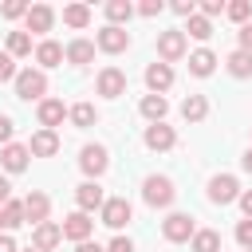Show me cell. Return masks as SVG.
I'll list each match as a JSON object with an SVG mask.
<instances>
[{
	"instance_id": "45",
	"label": "cell",
	"mask_w": 252,
	"mask_h": 252,
	"mask_svg": "<svg viewBox=\"0 0 252 252\" xmlns=\"http://www.w3.org/2000/svg\"><path fill=\"white\" fill-rule=\"evenodd\" d=\"M0 252H20V248H16V240H12L8 232H0Z\"/></svg>"
},
{
	"instance_id": "25",
	"label": "cell",
	"mask_w": 252,
	"mask_h": 252,
	"mask_svg": "<svg viewBox=\"0 0 252 252\" xmlns=\"http://www.w3.org/2000/svg\"><path fill=\"white\" fill-rule=\"evenodd\" d=\"M189 244H193V252H220V232H213V228H197Z\"/></svg>"
},
{
	"instance_id": "33",
	"label": "cell",
	"mask_w": 252,
	"mask_h": 252,
	"mask_svg": "<svg viewBox=\"0 0 252 252\" xmlns=\"http://www.w3.org/2000/svg\"><path fill=\"white\" fill-rule=\"evenodd\" d=\"M185 32H189L193 39H209V35H213V24H209L205 16H189V28H185Z\"/></svg>"
},
{
	"instance_id": "7",
	"label": "cell",
	"mask_w": 252,
	"mask_h": 252,
	"mask_svg": "<svg viewBox=\"0 0 252 252\" xmlns=\"http://www.w3.org/2000/svg\"><path fill=\"white\" fill-rule=\"evenodd\" d=\"M63 240H75V244H83V240H91V232H94V220H91V213H71V217H63Z\"/></svg>"
},
{
	"instance_id": "24",
	"label": "cell",
	"mask_w": 252,
	"mask_h": 252,
	"mask_svg": "<svg viewBox=\"0 0 252 252\" xmlns=\"http://www.w3.org/2000/svg\"><path fill=\"white\" fill-rule=\"evenodd\" d=\"M209 114V102H205V94H189L185 102H181V118L185 122H201Z\"/></svg>"
},
{
	"instance_id": "38",
	"label": "cell",
	"mask_w": 252,
	"mask_h": 252,
	"mask_svg": "<svg viewBox=\"0 0 252 252\" xmlns=\"http://www.w3.org/2000/svg\"><path fill=\"white\" fill-rule=\"evenodd\" d=\"M106 252H134V240H130V236H114V240L106 244Z\"/></svg>"
},
{
	"instance_id": "40",
	"label": "cell",
	"mask_w": 252,
	"mask_h": 252,
	"mask_svg": "<svg viewBox=\"0 0 252 252\" xmlns=\"http://www.w3.org/2000/svg\"><path fill=\"white\" fill-rule=\"evenodd\" d=\"M161 8H165L161 0H146V4H138V12H142L146 20H150V16H161Z\"/></svg>"
},
{
	"instance_id": "42",
	"label": "cell",
	"mask_w": 252,
	"mask_h": 252,
	"mask_svg": "<svg viewBox=\"0 0 252 252\" xmlns=\"http://www.w3.org/2000/svg\"><path fill=\"white\" fill-rule=\"evenodd\" d=\"M240 51H248V55H252V24H244V28H240Z\"/></svg>"
},
{
	"instance_id": "28",
	"label": "cell",
	"mask_w": 252,
	"mask_h": 252,
	"mask_svg": "<svg viewBox=\"0 0 252 252\" xmlns=\"http://www.w3.org/2000/svg\"><path fill=\"white\" fill-rule=\"evenodd\" d=\"M224 63H228V75H236V79H248L252 75V55L248 51H232Z\"/></svg>"
},
{
	"instance_id": "49",
	"label": "cell",
	"mask_w": 252,
	"mask_h": 252,
	"mask_svg": "<svg viewBox=\"0 0 252 252\" xmlns=\"http://www.w3.org/2000/svg\"><path fill=\"white\" fill-rule=\"evenodd\" d=\"M24 252H35V248H24Z\"/></svg>"
},
{
	"instance_id": "18",
	"label": "cell",
	"mask_w": 252,
	"mask_h": 252,
	"mask_svg": "<svg viewBox=\"0 0 252 252\" xmlns=\"http://www.w3.org/2000/svg\"><path fill=\"white\" fill-rule=\"evenodd\" d=\"M51 24H55V12H51L47 4H32V8H28V35H32V32L43 35V32H51Z\"/></svg>"
},
{
	"instance_id": "50",
	"label": "cell",
	"mask_w": 252,
	"mask_h": 252,
	"mask_svg": "<svg viewBox=\"0 0 252 252\" xmlns=\"http://www.w3.org/2000/svg\"><path fill=\"white\" fill-rule=\"evenodd\" d=\"M244 252H252V248H244Z\"/></svg>"
},
{
	"instance_id": "27",
	"label": "cell",
	"mask_w": 252,
	"mask_h": 252,
	"mask_svg": "<svg viewBox=\"0 0 252 252\" xmlns=\"http://www.w3.org/2000/svg\"><path fill=\"white\" fill-rule=\"evenodd\" d=\"M63 24L67 28H87L91 24V8L87 4H67L63 8Z\"/></svg>"
},
{
	"instance_id": "34",
	"label": "cell",
	"mask_w": 252,
	"mask_h": 252,
	"mask_svg": "<svg viewBox=\"0 0 252 252\" xmlns=\"http://www.w3.org/2000/svg\"><path fill=\"white\" fill-rule=\"evenodd\" d=\"M28 8H32V4H24V0H8V4L0 8V16H4V20H20V16H28Z\"/></svg>"
},
{
	"instance_id": "11",
	"label": "cell",
	"mask_w": 252,
	"mask_h": 252,
	"mask_svg": "<svg viewBox=\"0 0 252 252\" xmlns=\"http://www.w3.org/2000/svg\"><path fill=\"white\" fill-rule=\"evenodd\" d=\"M59 240H63V228H59L55 220H43V224H35V232H32V248H35V252H51Z\"/></svg>"
},
{
	"instance_id": "20",
	"label": "cell",
	"mask_w": 252,
	"mask_h": 252,
	"mask_svg": "<svg viewBox=\"0 0 252 252\" xmlns=\"http://www.w3.org/2000/svg\"><path fill=\"white\" fill-rule=\"evenodd\" d=\"M63 59L75 63V67H83V63L94 59V43H91V39H71V43L63 47Z\"/></svg>"
},
{
	"instance_id": "13",
	"label": "cell",
	"mask_w": 252,
	"mask_h": 252,
	"mask_svg": "<svg viewBox=\"0 0 252 252\" xmlns=\"http://www.w3.org/2000/svg\"><path fill=\"white\" fill-rule=\"evenodd\" d=\"M146 146H150V150H173V146H177L173 126H165V122H150V126H146Z\"/></svg>"
},
{
	"instance_id": "23",
	"label": "cell",
	"mask_w": 252,
	"mask_h": 252,
	"mask_svg": "<svg viewBox=\"0 0 252 252\" xmlns=\"http://www.w3.org/2000/svg\"><path fill=\"white\" fill-rule=\"evenodd\" d=\"M138 110H142V118H150V122H161V118H165V110H169V102H165V94H146Z\"/></svg>"
},
{
	"instance_id": "21",
	"label": "cell",
	"mask_w": 252,
	"mask_h": 252,
	"mask_svg": "<svg viewBox=\"0 0 252 252\" xmlns=\"http://www.w3.org/2000/svg\"><path fill=\"white\" fill-rule=\"evenodd\" d=\"M213 67H217V55H213L209 47H197V51L189 55V71H193L197 79H205V75H213Z\"/></svg>"
},
{
	"instance_id": "41",
	"label": "cell",
	"mask_w": 252,
	"mask_h": 252,
	"mask_svg": "<svg viewBox=\"0 0 252 252\" xmlns=\"http://www.w3.org/2000/svg\"><path fill=\"white\" fill-rule=\"evenodd\" d=\"M12 130H16V126H12V118H8V114H0V142H4V146L12 142Z\"/></svg>"
},
{
	"instance_id": "17",
	"label": "cell",
	"mask_w": 252,
	"mask_h": 252,
	"mask_svg": "<svg viewBox=\"0 0 252 252\" xmlns=\"http://www.w3.org/2000/svg\"><path fill=\"white\" fill-rule=\"evenodd\" d=\"M75 201H79V213H94V209H102V189H98V181H83L79 189H75Z\"/></svg>"
},
{
	"instance_id": "44",
	"label": "cell",
	"mask_w": 252,
	"mask_h": 252,
	"mask_svg": "<svg viewBox=\"0 0 252 252\" xmlns=\"http://www.w3.org/2000/svg\"><path fill=\"white\" fill-rule=\"evenodd\" d=\"M12 201V185H8V177H0V205H8Z\"/></svg>"
},
{
	"instance_id": "26",
	"label": "cell",
	"mask_w": 252,
	"mask_h": 252,
	"mask_svg": "<svg viewBox=\"0 0 252 252\" xmlns=\"http://www.w3.org/2000/svg\"><path fill=\"white\" fill-rule=\"evenodd\" d=\"M130 16H134V4H130V0H110V4H106V20H110V28L126 24Z\"/></svg>"
},
{
	"instance_id": "37",
	"label": "cell",
	"mask_w": 252,
	"mask_h": 252,
	"mask_svg": "<svg viewBox=\"0 0 252 252\" xmlns=\"http://www.w3.org/2000/svg\"><path fill=\"white\" fill-rule=\"evenodd\" d=\"M220 12H224V4H220V0H205L197 16H205V20H213V16H220Z\"/></svg>"
},
{
	"instance_id": "15",
	"label": "cell",
	"mask_w": 252,
	"mask_h": 252,
	"mask_svg": "<svg viewBox=\"0 0 252 252\" xmlns=\"http://www.w3.org/2000/svg\"><path fill=\"white\" fill-rule=\"evenodd\" d=\"M47 213H51V201H47V193L32 189V193L24 197V217H28L32 224H43V220H47Z\"/></svg>"
},
{
	"instance_id": "47",
	"label": "cell",
	"mask_w": 252,
	"mask_h": 252,
	"mask_svg": "<svg viewBox=\"0 0 252 252\" xmlns=\"http://www.w3.org/2000/svg\"><path fill=\"white\" fill-rule=\"evenodd\" d=\"M240 165H244V169H248V173H252V146H248V150H244V158H240Z\"/></svg>"
},
{
	"instance_id": "43",
	"label": "cell",
	"mask_w": 252,
	"mask_h": 252,
	"mask_svg": "<svg viewBox=\"0 0 252 252\" xmlns=\"http://www.w3.org/2000/svg\"><path fill=\"white\" fill-rule=\"evenodd\" d=\"M236 201H240V209H244V217L252 220V189H244V193H240Z\"/></svg>"
},
{
	"instance_id": "10",
	"label": "cell",
	"mask_w": 252,
	"mask_h": 252,
	"mask_svg": "<svg viewBox=\"0 0 252 252\" xmlns=\"http://www.w3.org/2000/svg\"><path fill=\"white\" fill-rule=\"evenodd\" d=\"M79 165H83V173H87V177H98V173H106L110 158H106V150H102V146H83Z\"/></svg>"
},
{
	"instance_id": "8",
	"label": "cell",
	"mask_w": 252,
	"mask_h": 252,
	"mask_svg": "<svg viewBox=\"0 0 252 252\" xmlns=\"http://www.w3.org/2000/svg\"><path fill=\"white\" fill-rule=\"evenodd\" d=\"M158 55H161V63H177V59L185 55V32H181V28L161 32V35H158Z\"/></svg>"
},
{
	"instance_id": "30",
	"label": "cell",
	"mask_w": 252,
	"mask_h": 252,
	"mask_svg": "<svg viewBox=\"0 0 252 252\" xmlns=\"http://www.w3.org/2000/svg\"><path fill=\"white\" fill-rule=\"evenodd\" d=\"M8 55H32V35L28 32H8Z\"/></svg>"
},
{
	"instance_id": "31",
	"label": "cell",
	"mask_w": 252,
	"mask_h": 252,
	"mask_svg": "<svg viewBox=\"0 0 252 252\" xmlns=\"http://www.w3.org/2000/svg\"><path fill=\"white\" fill-rule=\"evenodd\" d=\"M67 114H71V122H75V126H79V130H87V126H94V118H98V114H94V106H91V102H79V106H71V110H67Z\"/></svg>"
},
{
	"instance_id": "4",
	"label": "cell",
	"mask_w": 252,
	"mask_h": 252,
	"mask_svg": "<svg viewBox=\"0 0 252 252\" xmlns=\"http://www.w3.org/2000/svg\"><path fill=\"white\" fill-rule=\"evenodd\" d=\"M240 197V181L232 177V173H217L213 181H209V201L213 205H232Z\"/></svg>"
},
{
	"instance_id": "22",
	"label": "cell",
	"mask_w": 252,
	"mask_h": 252,
	"mask_svg": "<svg viewBox=\"0 0 252 252\" xmlns=\"http://www.w3.org/2000/svg\"><path fill=\"white\" fill-rule=\"evenodd\" d=\"M35 63H39V67H59V63H63V47H59L55 39H43V43L35 47Z\"/></svg>"
},
{
	"instance_id": "35",
	"label": "cell",
	"mask_w": 252,
	"mask_h": 252,
	"mask_svg": "<svg viewBox=\"0 0 252 252\" xmlns=\"http://www.w3.org/2000/svg\"><path fill=\"white\" fill-rule=\"evenodd\" d=\"M8 79H16V59L8 51H0V83H8Z\"/></svg>"
},
{
	"instance_id": "29",
	"label": "cell",
	"mask_w": 252,
	"mask_h": 252,
	"mask_svg": "<svg viewBox=\"0 0 252 252\" xmlns=\"http://www.w3.org/2000/svg\"><path fill=\"white\" fill-rule=\"evenodd\" d=\"M0 213H4V232L8 228H20L28 217H24V201H8V205H0Z\"/></svg>"
},
{
	"instance_id": "9",
	"label": "cell",
	"mask_w": 252,
	"mask_h": 252,
	"mask_svg": "<svg viewBox=\"0 0 252 252\" xmlns=\"http://www.w3.org/2000/svg\"><path fill=\"white\" fill-rule=\"evenodd\" d=\"M94 47H98V51H106V55H118V51H126V47H130V35H126L122 28H110V24H106V28L94 35Z\"/></svg>"
},
{
	"instance_id": "12",
	"label": "cell",
	"mask_w": 252,
	"mask_h": 252,
	"mask_svg": "<svg viewBox=\"0 0 252 252\" xmlns=\"http://www.w3.org/2000/svg\"><path fill=\"white\" fill-rule=\"evenodd\" d=\"M146 87H150V94L169 91V87H173V67H169V63H150V67H146Z\"/></svg>"
},
{
	"instance_id": "46",
	"label": "cell",
	"mask_w": 252,
	"mask_h": 252,
	"mask_svg": "<svg viewBox=\"0 0 252 252\" xmlns=\"http://www.w3.org/2000/svg\"><path fill=\"white\" fill-rule=\"evenodd\" d=\"M75 252H106V248H98V244H91V240H83V244H75Z\"/></svg>"
},
{
	"instance_id": "32",
	"label": "cell",
	"mask_w": 252,
	"mask_h": 252,
	"mask_svg": "<svg viewBox=\"0 0 252 252\" xmlns=\"http://www.w3.org/2000/svg\"><path fill=\"white\" fill-rule=\"evenodd\" d=\"M224 12H228V20H236V24L244 28V24L252 20V0H232V4L224 8Z\"/></svg>"
},
{
	"instance_id": "19",
	"label": "cell",
	"mask_w": 252,
	"mask_h": 252,
	"mask_svg": "<svg viewBox=\"0 0 252 252\" xmlns=\"http://www.w3.org/2000/svg\"><path fill=\"white\" fill-rule=\"evenodd\" d=\"M0 165H4L8 173H20V169H28V146H16V142H8V146L0 150Z\"/></svg>"
},
{
	"instance_id": "39",
	"label": "cell",
	"mask_w": 252,
	"mask_h": 252,
	"mask_svg": "<svg viewBox=\"0 0 252 252\" xmlns=\"http://www.w3.org/2000/svg\"><path fill=\"white\" fill-rule=\"evenodd\" d=\"M173 12L189 20V16H197V4H193V0H173Z\"/></svg>"
},
{
	"instance_id": "3",
	"label": "cell",
	"mask_w": 252,
	"mask_h": 252,
	"mask_svg": "<svg viewBox=\"0 0 252 252\" xmlns=\"http://www.w3.org/2000/svg\"><path fill=\"white\" fill-rule=\"evenodd\" d=\"M193 232H197V224H193L189 213H169V217L161 220V236H165L169 244H185V240H193Z\"/></svg>"
},
{
	"instance_id": "14",
	"label": "cell",
	"mask_w": 252,
	"mask_h": 252,
	"mask_svg": "<svg viewBox=\"0 0 252 252\" xmlns=\"http://www.w3.org/2000/svg\"><path fill=\"white\" fill-rule=\"evenodd\" d=\"M28 154H35V158H55V154H59V134H55V130H35L32 142H28Z\"/></svg>"
},
{
	"instance_id": "5",
	"label": "cell",
	"mask_w": 252,
	"mask_h": 252,
	"mask_svg": "<svg viewBox=\"0 0 252 252\" xmlns=\"http://www.w3.org/2000/svg\"><path fill=\"white\" fill-rule=\"evenodd\" d=\"M94 91H98L102 98H118V94H126V71H118V67H102L98 79H94Z\"/></svg>"
},
{
	"instance_id": "36",
	"label": "cell",
	"mask_w": 252,
	"mask_h": 252,
	"mask_svg": "<svg viewBox=\"0 0 252 252\" xmlns=\"http://www.w3.org/2000/svg\"><path fill=\"white\" fill-rule=\"evenodd\" d=\"M236 240H240V248H252V220L236 224Z\"/></svg>"
},
{
	"instance_id": "16",
	"label": "cell",
	"mask_w": 252,
	"mask_h": 252,
	"mask_svg": "<svg viewBox=\"0 0 252 252\" xmlns=\"http://www.w3.org/2000/svg\"><path fill=\"white\" fill-rule=\"evenodd\" d=\"M35 118H39V126H43V130H55V126L67 118V106H63L59 98H43V102H39V110H35Z\"/></svg>"
},
{
	"instance_id": "6",
	"label": "cell",
	"mask_w": 252,
	"mask_h": 252,
	"mask_svg": "<svg viewBox=\"0 0 252 252\" xmlns=\"http://www.w3.org/2000/svg\"><path fill=\"white\" fill-rule=\"evenodd\" d=\"M102 224L106 228H122V224H130V217H134V209H130V201L126 197H110V201H102Z\"/></svg>"
},
{
	"instance_id": "1",
	"label": "cell",
	"mask_w": 252,
	"mask_h": 252,
	"mask_svg": "<svg viewBox=\"0 0 252 252\" xmlns=\"http://www.w3.org/2000/svg\"><path fill=\"white\" fill-rule=\"evenodd\" d=\"M16 94L28 98V102H32V98L43 102V94H47V75H43L39 67H35V71H32V67H28V71H16Z\"/></svg>"
},
{
	"instance_id": "48",
	"label": "cell",
	"mask_w": 252,
	"mask_h": 252,
	"mask_svg": "<svg viewBox=\"0 0 252 252\" xmlns=\"http://www.w3.org/2000/svg\"><path fill=\"white\" fill-rule=\"evenodd\" d=\"M0 228H4V213H0Z\"/></svg>"
},
{
	"instance_id": "2",
	"label": "cell",
	"mask_w": 252,
	"mask_h": 252,
	"mask_svg": "<svg viewBox=\"0 0 252 252\" xmlns=\"http://www.w3.org/2000/svg\"><path fill=\"white\" fill-rule=\"evenodd\" d=\"M142 197H146V205L150 209H165V205H173V181L169 177H146L142 181Z\"/></svg>"
}]
</instances>
